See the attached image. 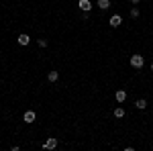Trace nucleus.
<instances>
[{"mask_svg":"<svg viewBox=\"0 0 153 151\" xmlns=\"http://www.w3.org/2000/svg\"><path fill=\"white\" fill-rule=\"evenodd\" d=\"M135 106H137L139 110H143V108H147V100H145V98H139V100L135 102Z\"/></svg>","mask_w":153,"mask_h":151,"instance_id":"nucleus-10","label":"nucleus"},{"mask_svg":"<svg viewBox=\"0 0 153 151\" xmlns=\"http://www.w3.org/2000/svg\"><path fill=\"white\" fill-rule=\"evenodd\" d=\"M114 116H117V118H123V116H125V108H123V106L114 108Z\"/></svg>","mask_w":153,"mask_h":151,"instance_id":"nucleus-11","label":"nucleus"},{"mask_svg":"<svg viewBox=\"0 0 153 151\" xmlns=\"http://www.w3.org/2000/svg\"><path fill=\"white\" fill-rule=\"evenodd\" d=\"M43 147H45V149H55V147H57V139H55V137H49V139L43 143Z\"/></svg>","mask_w":153,"mask_h":151,"instance_id":"nucleus-5","label":"nucleus"},{"mask_svg":"<svg viewBox=\"0 0 153 151\" xmlns=\"http://www.w3.org/2000/svg\"><path fill=\"white\" fill-rule=\"evenodd\" d=\"M47 80H49V82H57V80H59V71H55V70L49 71V74H47Z\"/></svg>","mask_w":153,"mask_h":151,"instance_id":"nucleus-8","label":"nucleus"},{"mask_svg":"<svg viewBox=\"0 0 153 151\" xmlns=\"http://www.w3.org/2000/svg\"><path fill=\"white\" fill-rule=\"evenodd\" d=\"M131 2H133V4H139V2H141V0H131Z\"/></svg>","mask_w":153,"mask_h":151,"instance_id":"nucleus-14","label":"nucleus"},{"mask_svg":"<svg viewBox=\"0 0 153 151\" xmlns=\"http://www.w3.org/2000/svg\"><path fill=\"white\" fill-rule=\"evenodd\" d=\"M49 43H47V39H39V47H47Z\"/></svg>","mask_w":153,"mask_h":151,"instance_id":"nucleus-13","label":"nucleus"},{"mask_svg":"<svg viewBox=\"0 0 153 151\" xmlns=\"http://www.w3.org/2000/svg\"><path fill=\"white\" fill-rule=\"evenodd\" d=\"M137 16H139V8L133 6V8H131V19H137Z\"/></svg>","mask_w":153,"mask_h":151,"instance_id":"nucleus-12","label":"nucleus"},{"mask_svg":"<svg viewBox=\"0 0 153 151\" xmlns=\"http://www.w3.org/2000/svg\"><path fill=\"white\" fill-rule=\"evenodd\" d=\"M114 98H117V102H120V104H123V102L127 100V92H125V90H117Z\"/></svg>","mask_w":153,"mask_h":151,"instance_id":"nucleus-7","label":"nucleus"},{"mask_svg":"<svg viewBox=\"0 0 153 151\" xmlns=\"http://www.w3.org/2000/svg\"><path fill=\"white\" fill-rule=\"evenodd\" d=\"M98 8L108 10V8H110V0H98Z\"/></svg>","mask_w":153,"mask_h":151,"instance_id":"nucleus-9","label":"nucleus"},{"mask_svg":"<svg viewBox=\"0 0 153 151\" xmlns=\"http://www.w3.org/2000/svg\"><path fill=\"white\" fill-rule=\"evenodd\" d=\"M35 118H37V115L33 112V110H27V112L23 115V121L27 123V125H31V123H35Z\"/></svg>","mask_w":153,"mask_h":151,"instance_id":"nucleus-2","label":"nucleus"},{"mask_svg":"<svg viewBox=\"0 0 153 151\" xmlns=\"http://www.w3.org/2000/svg\"><path fill=\"white\" fill-rule=\"evenodd\" d=\"M151 71H153V63H151Z\"/></svg>","mask_w":153,"mask_h":151,"instance_id":"nucleus-15","label":"nucleus"},{"mask_svg":"<svg viewBox=\"0 0 153 151\" xmlns=\"http://www.w3.org/2000/svg\"><path fill=\"white\" fill-rule=\"evenodd\" d=\"M108 23H110V27H112V29H117V27H120V23H123V19H120V14H112Z\"/></svg>","mask_w":153,"mask_h":151,"instance_id":"nucleus-4","label":"nucleus"},{"mask_svg":"<svg viewBox=\"0 0 153 151\" xmlns=\"http://www.w3.org/2000/svg\"><path fill=\"white\" fill-rule=\"evenodd\" d=\"M78 6H80V10H84V12H90V10H92V2H90V0H80V2H78Z\"/></svg>","mask_w":153,"mask_h":151,"instance_id":"nucleus-3","label":"nucleus"},{"mask_svg":"<svg viewBox=\"0 0 153 151\" xmlns=\"http://www.w3.org/2000/svg\"><path fill=\"white\" fill-rule=\"evenodd\" d=\"M16 43H19V45H29V43H31V37L27 35V33H23V35H19V39H16Z\"/></svg>","mask_w":153,"mask_h":151,"instance_id":"nucleus-6","label":"nucleus"},{"mask_svg":"<svg viewBox=\"0 0 153 151\" xmlns=\"http://www.w3.org/2000/svg\"><path fill=\"white\" fill-rule=\"evenodd\" d=\"M129 63L133 65V68H135V70H141V68H143V63H145V59H143V55H139V53H135V55H131Z\"/></svg>","mask_w":153,"mask_h":151,"instance_id":"nucleus-1","label":"nucleus"}]
</instances>
